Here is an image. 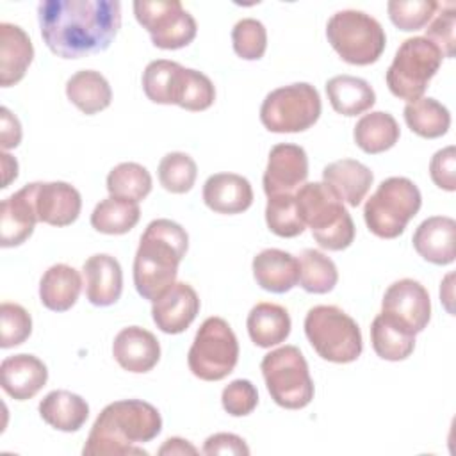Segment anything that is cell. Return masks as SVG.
I'll return each instance as SVG.
<instances>
[{"instance_id":"cell-17","label":"cell","mask_w":456,"mask_h":456,"mask_svg":"<svg viewBox=\"0 0 456 456\" xmlns=\"http://www.w3.org/2000/svg\"><path fill=\"white\" fill-rule=\"evenodd\" d=\"M112 356L121 369L144 374L159 363L160 344L151 331L141 326H128L114 337Z\"/></svg>"},{"instance_id":"cell-47","label":"cell","mask_w":456,"mask_h":456,"mask_svg":"<svg viewBox=\"0 0 456 456\" xmlns=\"http://www.w3.org/2000/svg\"><path fill=\"white\" fill-rule=\"evenodd\" d=\"M203 454H235V456H248L249 447L246 445L244 438L233 433H216L210 435L201 449Z\"/></svg>"},{"instance_id":"cell-24","label":"cell","mask_w":456,"mask_h":456,"mask_svg":"<svg viewBox=\"0 0 456 456\" xmlns=\"http://www.w3.org/2000/svg\"><path fill=\"white\" fill-rule=\"evenodd\" d=\"M34 59V46L28 34L14 23H0V86L18 84Z\"/></svg>"},{"instance_id":"cell-36","label":"cell","mask_w":456,"mask_h":456,"mask_svg":"<svg viewBox=\"0 0 456 456\" xmlns=\"http://www.w3.org/2000/svg\"><path fill=\"white\" fill-rule=\"evenodd\" d=\"M299 285L310 294H328L338 281L335 262L322 251L308 248L299 258Z\"/></svg>"},{"instance_id":"cell-30","label":"cell","mask_w":456,"mask_h":456,"mask_svg":"<svg viewBox=\"0 0 456 456\" xmlns=\"http://www.w3.org/2000/svg\"><path fill=\"white\" fill-rule=\"evenodd\" d=\"M326 94L335 112L353 118L367 112L376 103L370 84L360 77L337 75L326 82Z\"/></svg>"},{"instance_id":"cell-42","label":"cell","mask_w":456,"mask_h":456,"mask_svg":"<svg viewBox=\"0 0 456 456\" xmlns=\"http://www.w3.org/2000/svg\"><path fill=\"white\" fill-rule=\"evenodd\" d=\"M233 52L244 61H258L267 48V30L255 18H242L232 28Z\"/></svg>"},{"instance_id":"cell-7","label":"cell","mask_w":456,"mask_h":456,"mask_svg":"<svg viewBox=\"0 0 456 456\" xmlns=\"http://www.w3.org/2000/svg\"><path fill=\"white\" fill-rule=\"evenodd\" d=\"M326 37L342 61L353 66L374 64L387 45L381 23L356 9L335 12L326 25Z\"/></svg>"},{"instance_id":"cell-44","label":"cell","mask_w":456,"mask_h":456,"mask_svg":"<svg viewBox=\"0 0 456 456\" xmlns=\"http://www.w3.org/2000/svg\"><path fill=\"white\" fill-rule=\"evenodd\" d=\"M440 12L426 28V39H429L444 57H454L456 45V5L454 2H438Z\"/></svg>"},{"instance_id":"cell-29","label":"cell","mask_w":456,"mask_h":456,"mask_svg":"<svg viewBox=\"0 0 456 456\" xmlns=\"http://www.w3.org/2000/svg\"><path fill=\"white\" fill-rule=\"evenodd\" d=\"M66 96L80 112L93 116L110 105L112 89L100 71L80 69L68 78Z\"/></svg>"},{"instance_id":"cell-38","label":"cell","mask_w":456,"mask_h":456,"mask_svg":"<svg viewBox=\"0 0 456 456\" xmlns=\"http://www.w3.org/2000/svg\"><path fill=\"white\" fill-rule=\"evenodd\" d=\"M265 223L274 235L283 239L297 237L306 228L297 212L294 194L269 196L265 205Z\"/></svg>"},{"instance_id":"cell-20","label":"cell","mask_w":456,"mask_h":456,"mask_svg":"<svg viewBox=\"0 0 456 456\" xmlns=\"http://www.w3.org/2000/svg\"><path fill=\"white\" fill-rule=\"evenodd\" d=\"M456 221L447 216H431L424 219L413 233L415 251L429 264L449 265L456 258L454 251Z\"/></svg>"},{"instance_id":"cell-10","label":"cell","mask_w":456,"mask_h":456,"mask_svg":"<svg viewBox=\"0 0 456 456\" xmlns=\"http://www.w3.org/2000/svg\"><path fill=\"white\" fill-rule=\"evenodd\" d=\"M322 105L319 91L308 82H296L271 91L260 105L262 125L274 134H297L314 126Z\"/></svg>"},{"instance_id":"cell-31","label":"cell","mask_w":456,"mask_h":456,"mask_svg":"<svg viewBox=\"0 0 456 456\" xmlns=\"http://www.w3.org/2000/svg\"><path fill=\"white\" fill-rule=\"evenodd\" d=\"M370 342L374 353L388 362L406 360L415 349V333L387 314H378L370 324Z\"/></svg>"},{"instance_id":"cell-25","label":"cell","mask_w":456,"mask_h":456,"mask_svg":"<svg viewBox=\"0 0 456 456\" xmlns=\"http://www.w3.org/2000/svg\"><path fill=\"white\" fill-rule=\"evenodd\" d=\"M322 182L349 207H358L365 200L374 175L372 171L354 159H340L322 169Z\"/></svg>"},{"instance_id":"cell-26","label":"cell","mask_w":456,"mask_h":456,"mask_svg":"<svg viewBox=\"0 0 456 456\" xmlns=\"http://www.w3.org/2000/svg\"><path fill=\"white\" fill-rule=\"evenodd\" d=\"M37 410L48 426L64 433L78 431L89 417V404L86 399L69 390L48 392L41 399Z\"/></svg>"},{"instance_id":"cell-35","label":"cell","mask_w":456,"mask_h":456,"mask_svg":"<svg viewBox=\"0 0 456 456\" xmlns=\"http://www.w3.org/2000/svg\"><path fill=\"white\" fill-rule=\"evenodd\" d=\"M151 183L150 171L137 162H121L107 175L109 196L135 203L142 201L151 192Z\"/></svg>"},{"instance_id":"cell-8","label":"cell","mask_w":456,"mask_h":456,"mask_svg":"<svg viewBox=\"0 0 456 456\" xmlns=\"http://www.w3.org/2000/svg\"><path fill=\"white\" fill-rule=\"evenodd\" d=\"M260 370L271 399L287 410H301L314 399V381L303 353L296 346H281L267 353Z\"/></svg>"},{"instance_id":"cell-14","label":"cell","mask_w":456,"mask_h":456,"mask_svg":"<svg viewBox=\"0 0 456 456\" xmlns=\"http://www.w3.org/2000/svg\"><path fill=\"white\" fill-rule=\"evenodd\" d=\"M308 176V157L305 148L280 142L271 148L264 173V191L269 196L294 194Z\"/></svg>"},{"instance_id":"cell-43","label":"cell","mask_w":456,"mask_h":456,"mask_svg":"<svg viewBox=\"0 0 456 456\" xmlns=\"http://www.w3.org/2000/svg\"><path fill=\"white\" fill-rule=\"evenodd\" d=\"M0 347L9 349L23 344L32 333V317L18 303H2L0 305Z\"/></svg>"},{"instance_id":"cell-18","label":"cell","mask_w":456,"mask_h":456,"mask_svg":"<svg viewBox=\"0 0 456 456\" xmlns=\"http://www.w3.org/2000/svg\"><path fill=\"white\" fill-rule=\"evenodd\" d=\"M82 210L80 192L68 182H37L36 212L41 223L50 226H68L75 223Z\"/></svg>"},{"instance_id":"cell-9","label":"cell","mask_w":456,"mask_h":456,"mask_svg":"<svg viewBox=\"0 0 456 456\" xmlns=\"http://www.w3.org/2000/svg\"><path fill=\"white\" fill-rule=\"evenodd\" d=\"M442 59V52L424 36L404 39L385 75L390 93L406 102L419 100L440 69Z\"/></svg>"},{"instance_id":"cell-1","label":"cell","mask_w":456,"mask_h":456,"mask_svg":"<svg viewBox=\"0 0 456 456\" xmlns=\"http://www.w3.org/2000/svg\"><path fill=\"white\" fill-rule=\"evenodd\" d=\"M39 30L52 53L80 59L110 46L121 27L118 0H45L37 5Z\"/></svg>"},{"instance_id":"cell-15","label":"cell","mask_w":456,"mask_h":456,"mask_svg":"<svg viewBox=\"0 0 456 456\" xmlns=\"http://www.w3.org/2000/svg\"><path fill=\"white\" fill-rule=\"evenodd\" d=\"M36 185L37 182L23 185L20 191L5 198L0 205V244L2 248H14L23 244L36 228Z\"/></svg>"},{"instance_id":"cell-5","label":"cell","mask_w":456,"mask_h":456,"mask_svg":"<svg viewBox=\"0 0 456 456\" xmlns=\"http://www.w3.org/2000/svg\"><path fill=\"white\" fill-rule=\"evenodd\" d=\"M305 335L314 351L333 363H351L363 349L356 321L333 305H317L306 312Z\"/></svg>"},{"instance_id":"cell-37","label":"cell","mask_w":456,"mask_h":456,"mask_svg":"<svg viewBox=\"0 0 456 456\" xmlns=\"http://www.w3.org/2000/svg\"><path fill=\"white\" fill-rule=\"evenodd\" d=\"M214 100H216V87L212 80L198 69L182 66L178 75L175 105L191 112H200L212 107Z\"/></svg>"},{"instance_id":"cell-4","label":"cell","mask_w":456,"mask_h":456,"mask_svg":"<svg viewBox=\"0 0 456 456\" xmlns=\"http://www.w3.org/2000/svg\"><path fill=\"white\" fill-rule=\"evenodd\" d=\"M297 212L315 242L328 251H342L354 240V223L342 200L324 182L303 183L296 192Z\"/></svg>"},{"instance_id":"cell-46","label":"cell","mask_w":456,"mask_h":456,"mask_svg":"<svg viewBox=\"0 0 456 456\" xmlns=\"http://www.w3.org/2000/svg\"><path fill=\"white\" fill-rule=\"evenodd\" d=\"M429 175L436 187L447 192L456 191V148L454 146H445L431 157Z\"/></svg>"},{"instance_id":"cell-40","label":"cell","mask_w":456,"mask_h":456,"mask_svg":"<svg viewBox=\"0 0 456 456\" xmlns=\"http://www.w3.org/2000/svg\"><path fill=\"white\" fill-rule=\"evenodd\" d=\"M182 64L167 59H157L148 62L142 71V91L153 103L173 105L176 73Z\"/></svg>"},{"instance_id":"cell-45","label":"cell","mask_w":456,"mask_h":456,"mask_svg":"<svg viewBox=\"0 0 456 456\" xmlns=\"http://www.w3.org/2000/svg\"><path fill=\"white\" fill-rule=\"evenodd\" d=\"M221 404L232 417H246L258 404V392L249 379L230 381L221 394Z\"/></svg>"},{"instance_id":"cell-3","label":"cell","mask_w":456,"mask_h":456,"mask_svg":"<svg viewBox=\"0 0 456 456\" xmlns=\"http://www.w3.org/2000/svg\"><path fill=\"white\" fill-rule=\"evenodd\" d=\"M189 248L185 228L171 219H153L141 235L134 256V285L148 301L160 297L175 281Z\"/></svg>"},{"instance_id":"cell-33","label":"cell","mask_w":456,"mask_h":456,"mask_svg":"<svg viewBox=\"0 0 456 456\" xmlns=\"http://www.w3.org/2000/svg\"><path fill=\"white\" fill-rule=\"evenodd\" d=\"M403 114L408 128L424 139L442 137L451 126V114L447 107L429 96L408 102Z\"/></svg>"},{"instance_id":"cell-49","label":"cell","mask_w":456,"mask_h":456,"mask_svg":"<svg viewBox=\"0 0 456 456\" xmlns=\"http://www.w3.org/2000/svg\"><path fill=\"white\" fill-rule=\"evenodd\" d=\"M159 454H169V456H175V454H198V449L189 442V440H183L180 436H171L167 438L160 449H159Z\"/></svg>"},{"instance_id":"cell-50","label":"cell","mask_w":456,"mask_h":456,"mask_svg":"<svg viewBox=\"0 0 456 456\" xmlns=\"http://www.w3.org/2000/svg\"><path fill=\"white\" fill-rule=\"evenodd\" d=\"M2 157V169H4V182H2V187L5 189V187H9V183L12 182V180H16V176H18V162H16V159L12 157V155H9V153H2L0 155Z\"/></svg>"},{"instance_id":"cell-28","label":"cell","mask_w":456,"mask_h":456,"mask_svg":"<svg viewBox=\"0 0 456 456\" xmlns=\"http://www.w3.org/2000/svg\"><path fill=\"white\" fill-rule=\"evenodd\" d=\"M290 315L287 308L276 303H256L246 321L249 338L258 347H273L290 335Z\"/></svg>"},{"instance_id":"cell-32","label":"cell","mask_w":456,"mask_h":456,"mask_svg":"<svg viewBox=\"0 0 456 456\" xmlns=\"http://www.w3.org/2000/svg\"><path fill=\"white\" fill-rule=\"evenodd\" d=\"M399 135L401 130L395 118L383 110L363 114L353 130L356 146L369 155H378L394 148L399 141Z\"/></svg>"},{"instance_id":"cell-39","label":"cell","mask_w":456,"mask_h":456,"mask_svg":"<svg viewBox=\"0 0 456 456\" xmlns=\"http://www.w3.org/2000/svg\"><path fill=\"white\" fill-rule=\"evenodd\" d=\"M198 166L194 159L183 151L166 153L159 162V182L173 194L189 192L196 182Z\"/></svg>"},{"instance_id":"cell-21","label":"cell","mask_w":456,"mask_h":456,"mask_svg":"<svg viewBox=\"0 0 456 456\" xmlns=\"http://www.w3.org/2000/svg\"><path fill=\"white\" fill-rule=\"evenodd\" d=\"M86 296L94 306L114 305L123 292V271L112 255L96 253L84 262Z\"/></svg>"},{"instance_id":"cell-19","label":"cell","mask_w":456,"mask_h":456,"mask_svg":"<svg viewBox=\"0 0 456 456\" xmlns=\"http://www.w3.org/2000/svg\"><path fill=\"white\" fill-rule=\"evenodd\" d=\"M0 376L2 388L9 397L27 401L46 385L48 369L37 356L20 353L2 360Z\"/></svg>"},{"instance_id":"cell-34","label":"cell","mask_w":456,"mask_h":456,"mask_svg":"<svg viewBox=\"0 0 456 456\" xmlns=\"http://www.w3.org/2000/svg\"><path fill=\"white\" fill-rule=\"evenodd\" d=\"M139 219V203L109 196L94 207L91 214V226L105 235H123L135 228Z\"/></svg>"},{"instance_id":"cell-2","label":"cell","mask_w":456,"mask_h":456,"mask_svg":"<svg viewBox=\"0 0 456 456\" xmlns=\"http://www.w3.org/2000/svg\"><path fill=\"white\" fill-rule=\"evenodd\" d=\"M162 431L159 410L142 399H121L107 404L96 417L84 456H125L148 452L139 444L151 442Z\"/></svg>"},{"instance_id":"cell-41","label":"cell","mask_w":456,"mask_h":456,"mask_svg":"<svg viewBox=\"0 0 456 456\" xmlns=\"http://www.w3.org/2000/svg\"><path fill=\"white\" fill-rule=\"evenodd\" d=\"M438 2L431 0H390L387 4L390 21L404 32L424 28L436 14Z\"/></svg>"},{"instance_id":"cell-16","label":"cell","mask_w":456,"mask_h":456,"mask_svg":"<svg viewBox=\"0 0 456 456\" xmlns=\"http://www.w3.org/2000/svg\"><path fill=\"white\" fill-rule=\"evenodd\" d=\"M200 312V297L185 281H175L151 305V317L157 328L167 335L185 331Z\"/></svg>"},{"instance_id":"cell-22","label":"cell","mask_w":456,"mask_h":456,"mask_svg":"<svg viewBox=\"0 0 456 456\" xmlns=\"http://www.w3.org/2000/svg\"><path fill=\"white\" fill-rule=\"evenodd\" d=\"M203 201L217 214H240L253 203L248 178L237 173H216L203 183Z\"/></svg>"},{"instance_id":"cell-23","label":"cell","mask_w":456,"mask_h":456,"mask_svg":"<svg viewBox=\"0 0 456 456\" xmlns=\"http://www.w3.org/2000/svg\"><path fill=\"white\" fill-rule=\"evenodd\" d=\"M255 281L267 292L285 294L299 283V262L283 249L267 248L253 258Z\"/></svg>"},{"instance_id":"cell-11","label":"cell","mask_w":456,"mask_h":456,"mask_svg":"<svg viewBox=\"0 0 456 456\" xmlns=\"http://www.w3.org/2000/svg\"><path fill=\"white\" fill-rule=\"evenodd\" d=\"M239 342L230 324L221 317H208L194 335L187 354L191 372L203 381H221L237 365Z\"/></svg>"},{"instance_id":"cell-12","label":"cell","mask_w":456,"mask_h":456,"mask_svg":"<svg viewBox=\"0 0 456 456\" xmlns=\"http://www.w3.org/2000/svg\"><path fill=\"white\" fill-rule=\"evenodd\" d=\"M135 20L148 30L151 43L162 50H178L194 41L196 20L176 0H135Z\"/></svg>"},{"instance_id":"cell-48","label":"cell","mask_w":456,"mask_h":456,"mask_svg":"<svg viewBox=\"0 0 456 456\" xmlns=\"http://www.w3.org/2000/svg\"><path fill=\"white\" fill-rule=\"evenodd\" d=\"M21 142L20 119L7 109H0V144L4 150L16 148Z\"/></svg>"},{"instance_id":"cell-6","label":"cell","mask_w":456,"mask_h":456,"mask_svg":"<svg viewBox=\"0 0 456 456\" xmlns=\"http://www.w3.org/2000/svg\"><path fill=\"white\" fill-rule=\"evenodd\" d=\"M422 205L419 187L406 176L383 180L365 201L363 219L367 228L379 239L399 237Z\"/></svg>"},{"instance_id":"cell-13","label":"cell","mask_w":456,"mask_h":456,"mask_svg":"<svg viewBox=\"0 0 456 456\" xmlns=\"http://www.w3.org/2000/svg\"><path fill=\"white\" fill-rule=\"evenodd\" d=\"M381 312L417 335L424 331L431 319L429 292L417 280H397L385 290Z\"/></svg>"},{"instance_id":"cell-27","label":"cell","mask_w":456,"mask_h":456,"mask_svg":"<svg viewBox=\"0 0 456 456\" xmlns=\"http://www.w3.org/2000/svg\"><path fill=\"white\" fill-rule=\"evenodd\" d=\"M82 290L80 273L68 264H53L39 281V299L52 312L69 310Z\"/></svg>"}]
</instances>
